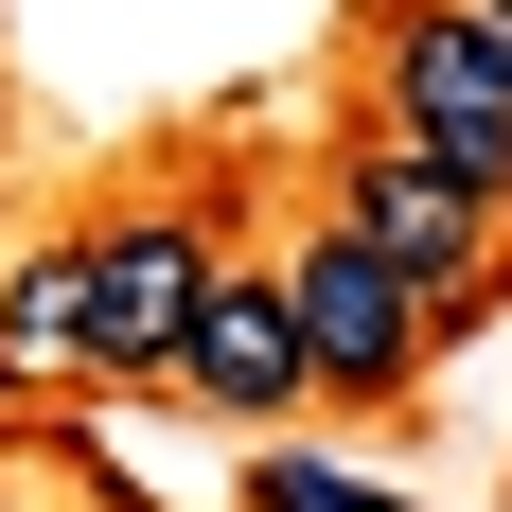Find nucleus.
Here are the masks:
<instances>
[{"instance_id":"nucleus-1","label":"nucleus","mask_w":512,"mask_h":512,"mask_svg":"<svg viewBox=\"0 0 512 512\" xmlns=\"http://www.w3.org/2000/svg\"><path fill=\"white\" fill-rule=\"evenodd\" d=\"M336 230L407 265L442 336H477V318L512 301V195H477L460 159H424V142H389V124H354V142H336Z\"/></svg>"},{"instance_id":"nucleus-2","label":"nucleus","mask_w":512,"mask_h":512,"mask_svg":"<svg viewBox=\"0 0 512 512\" xmlns=\"http://www.w3.org/2000/svg\"><path fill=\"white\" fill-rule=\"evenodd\" d=\"M371 124L424 159H460L477 195H512V36L477 0H389L371 18Z\"/></svg>"},{"instance_id":"nucleus-3","label":"nucleus","mask_w":512,"mask_h":512,"mask_svg":"<svg viewBox=\"0 0 512 512\" xmlns=\"http://www.w3.org/2000/svg\"><path fill=\"white\" fill-rule=\"evenodd\" d=\"M283 301H301V371L336 389V407H389V389H424V354H442L424 283H407L389 248H354L336 212H318L301 248H283Z\"/></svg>"},{"instance_id":"nucleus-4","label":"nucleus","mask_w":512,"mask_h":512,"mask_svg":"<svg viewBox=\"0 0 512 512\" xmlns=\"http://www.w3.org/2000/svg\"><path fill=\"white\" fill-rule=\"evenodd\" d=\"M89 248V354L124 371V389H177V354H195V301H212V212H106V230H71Z\"/></svg>"},{"instance_id":"nucleus-5","label":"nucleus","mask_w":512,"mask_h":512,"mask_svg":"<svg viewBox=\"0 0 512 512\" xmlns=\"http://www.w3.org/2000/svg\"><path fill=\"white\" fill-rule=\"evenodd\" d=\"M177 389H195L212 424H283L318 389L301 371V301H283V265H212V301H195V354H177Z\"/></svg>"},{"instance_id":"nucleus-6","label":"nucleus","mask_w":512,"mask_h":512,"mask_svg":"<svg viewBox=\"0 0 512 512\" xmlns=\"http://www.w3.org/2000/svg\"><path fill=\"white\" fill-rule=\"evenodd\" d=\"M89 354V248H0V389H71Z\"/></svg>"},{"instance_id":"nucleus-7","label":"nucleus","mask_w":512,"mask_h":512,"mask_svg":"<svg viewBox=\"0 0 512 512\" xmlns=\"http://www.w3.org/2000/svg\"><path fill=\"white\" fill-rule=\"evenodd\" d=\"M248 512H407V495H371L354 460H301V442H265V460H248Z\"/></svg>"},{"instance_id":"nucleus-8","label":"nucleus","mask_w":512,"mask_h":512,"mask_svg":"<svg viewBox=\"0 0 512 512\" xmlns=\"http://www.w3.org/2000/svg\"><path fill=\"white\" fill-rule=\"evenodd\" d=\"M477 18H495V36H512V0H477Z\"/></svg>"},{"instance_id":"nucleus-9","label":"nucleus","mask_w":512,"mask_h":512,"mask_svg":"<svg viewBox=\"0 0 512 512\" xmlns=\"http://www.w3.org/2000/svg\"><path fill=\"white\" fill-rule=\"evenodd\" d=\"M0 512H18V495H0Z\"/></svg>"}]
</instances>
